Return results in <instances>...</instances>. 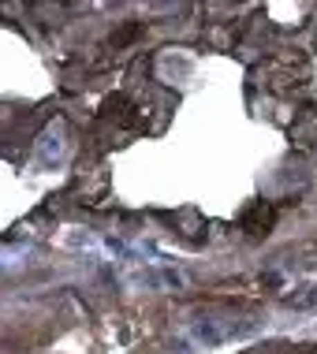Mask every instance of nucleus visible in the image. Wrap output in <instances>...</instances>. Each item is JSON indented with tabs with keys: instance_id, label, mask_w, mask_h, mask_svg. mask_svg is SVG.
Listing matches in <instances>:
<instances>
[{
	"instance_id": "nucleus-1",
	"label": "nucleus",
	"mask_w": 317,
	"mask_h": 354,
	"mask_svg": "<svg viewBox=\"0 0 317 354\" xmlns=\"http://www.w3.org/2000/svg\"><path fill=\"white\" fill-rule=\"evenodd\" d=\"M60 157H64V127L53 123L42 135V142H37V160H42V165H56Z\"/></svg>"
}]
</instances>
